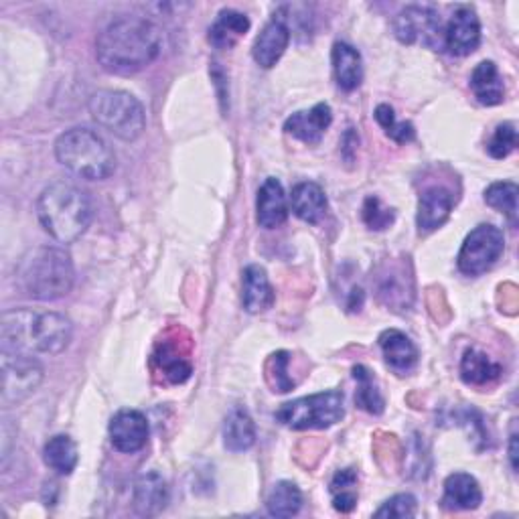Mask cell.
Listing matches in <instances>:
<instances>
[{
	"instance_id": "1",
	"label": "cell",
	"mask_w": 519,
	"mask_h": 519,
	"mask_svg": "<svg viewBox=\"0 0 519 519\" xmlns=\"http://www.w3.org/2000/svg\"><path fill=\"white\" fill-rule=\"evenodd\" d=\"M163 49L161 29L142 17H122L110 23L96 41L100 65L114 76H132L151 65Z\"/></svg>"
},
{
	"instance_id": "2",
	"label": "cell",
	"mask_w": 519,
	"mask_h": 519,
	"mask_svg": "<svg viewBox=\"0 0 519 519\" xmlns=\"http://www.w3.org/2000/svg\"><path fill=\"white\" fill-rule=\"evenodd\" d=\"M71 337V321L53 311L15 309L7 311L0 321L3 351L9 353L57 355L67 349Z\"/></svg>"
},
{
	"instance_id": "3",
	"label": "cell",
	"mask_w": 519,
	"mask_h": 519,
	"mask_svg": "<svg viewBox=\"0 0 519 519\" xmlns=\"http://www.w3.org/2000/svg\"><path fill=\"white\" fill-rule=\"evenodd\" d=\"M37 215L43 230L55 242L71 244L88 232L94 209L86 191L71 183L57 181L39 195Z\"/></svg>"
},
{
	"instance_id": "4",
	"label": "cell",
	"mask_w": 519,
	"mask_h": 519,
	"mask_svg": "<svg viewBox=\"0 0 519 519\" xmlns=\"http://www.w3.org/2000/svg\"><path fill=\"white\" fill-rule=\"evenodd\" d=\"M76 270L71 256L53 246L27 252L19 264V282L35 301H57L73 288Z\"/></svg>"
},
{
	"instance_id": "5",
	"label": "cell",
	"mask_w": 519,
	"mask_h": 519,
	"mask_svg": "<svg viewBox=\"0 0 519 519\" xmlns=\"http://www.w3.org/2000/svg\"><path fill=\"white\" fill-rule=\"evenodd\" d=\"M55 157L69 173L88 181H104L116 171V155L90 128H69L55 142Z\"/></svg>"
},
{
	"instance_id": "6",
	"label": "cell",
	"mask_w": 519,
	"mask_h": 519,
	"mask_svg": "<svg viewBox=\"0 0 519 519\" xmlns=\"http://www.w3.org/2000/svg\"><path fill=\"white\" fill-rule=\"evenodd\" d=\"M92 118L120 140L132 142L146 128V114L142 104L122 90H100L90 98Z\"/></svg>"
},
{
	"instance_id": "7",
	"label": "cell",
	"mask_w": 519,
	"mask_h": 519,
	"mask_svg": "<svg viewBox=\"0 0 519 519\" xmlns=\"http://www.w3.org/2000/svg\"><path fill=\"white\" fill-rule=\"evenodd\" d=\"M343 414V394L337 390H327L282 404L276 410V420L292 430H325L337 424Z\"/></svg>"
},
{
	"instance_id": "8",
	"label": "cell",
	"mask_w": 519,
	"mask_h": 519,
	"mask_svg": "<svg viewBox=\"0 0 519 519\" xmlns=\"http://www.w3.org/2000/svg\"><path fill=\"white\" fill-rule=\"evenodd\" d=\"M43 382V365L29 353L3 351V404L27 400Z\"/></svg>"
},
{
	"instance_id": "9",
	"label": "cell",
	"mask_w": 519,
	"mask_h": 519,
	"mask_svg": "<svg viewBox=\"0 0 519 519\" xmlns=\"http://www.w3.org/2000/svg\"><path fill=\"white\" fill-rule=\"evenodd\" d=\"M505 236L491 224L477 226L463 242L457 264L467 276H479L487 272L503 254Z\"/></svg>"
},
{
	"instance_id": "10",
	"label": "cell",
	"mask_w": 519,
	"mask_h": 519,
	"mask_svg": "<svg viewBox=\"0 0 519 519\" xmlns=\"http://www.w3.org/2000/svg\"><path fill=\"white\" fill-rule=\"evenodd\" d=\"M394 33L406 45L420 43L432 49H438L444 37L440 15L432 7H418V5L406 7L394 19Z\"/></svg>"
},
{
	"instance_id": "11",
	"label": "cell",
	"mask_w": 519,
	"mask_h": 519,
	"mask_svg": "<svg viewBox=\"0 0 519 519\" xmlns=\"http://www.w3.org/2000/svg\"><path fill=\"white\" fill-rule=\"evenodd\" d=\"M378 299L394 309L408 311L414 303V278L412 272H406L404 264H388L376 276Z\"/></svg>"
},
{
	"instance_id": "12",
	"label": "cell",
	"mask_w": 519,
	"mask_h": 519,
	"mask_svg": "<svg viewBox=\"0 0 519 519\" xmlns=\"http://www.w3.org/2000/svg\"><path fill=\"white\" fill-rule=\"evenodd\" d=\"M481 43V23L471 7H459L447 29H444L442 45L444 49H449V53L457 57H467L471 55Z\"/></svg>"
},
{
	"instance_id": "13",
	"label": "cell",
	"mask_w": 519,
	"mask_h": 519,
	"mask_svg": "<svg viewBox=\"0 0 519 519\" xmlns=\"http://www.w3.org/2000/svg\"><path fill=\"white\" fill-rule=\"evenodd\" d=\"M112 447L120 453L132 455L144 449L148 440V420L138 410H120L108 426Z\"/></svg>"
},
{
	"instance_id": "14",
	"label": "cell",
	"mask_w": 519,
	"mask_h": 519,
	"mask_svg": "<svg viewBox=\"0 0 519 519\" xmlns=\"http://www.w3.org/2000/svg\"><path fill=\"white\" fill-rule=\"evenodd\" d=\"M453 205H455V197L447 187H440V185L428 187L418 199V213H416L418 230L428 234L447 224Z\"/></svg>"
},
{
	"instance_id": "15",
	"label": "cell",
	"mask_w": 519,
	"mask_h": 519,
	"mask_svg": "<svg viewBox=\"0 0 519 519\" xmlns=\"http://www.w3.org/2000/svg\"><path fill=\"white\" fill-rule=\"evenodd\" d=\"M288 43H290V27L284 17L274 15V19L266 23L262 33L254 41V49H252L254 61L264 69L274 67L284 55V51L288 49Z\"/></svg>"
},
{
	"instance_id": "16",
	"label": "cell",
	"mask_w": 519,
	"mask_h": 519,
	"mask_svg": "<svg viewBox=\"0 0 519 519\" xmlns=\"http://www.w3.org/2000/svg\"><path fill=\"white\" fill-rule=\"evenodd\" d=\"M256 219L264 230H276L288 219V199L282 183L274 177H268L258 189Z\"/></svg>"
},
{
	"instance_id": "17",
	"label": "cell",
	"mask_w": 519,
	"mask_h": 519,
	"mask_svg": "<svg viewBox=\"0 0 519 519\" xmlns=\"http://www.w3.org/2000/svg\"><path fill=\"white\" fill-rule=\"evenodd\" d=\"M331 122H333V112H331L329 104L321 102V104L313 106L311 110H303V112L292 114L284 122V130L290 136L299 138L307 144H317L325 136Z\"/></svg>"
},
{
	"instance_id": "18",
	"label": "cell",
	"mask_w": 519,
	"mask_h": 519,
	"mask_svg": "<svg viewBox=\"0 0 519 519\" xmlns=\"http://www.w3.org/2000/svg\"><path fill=\"white\" fill-rule=\"evenodd\" d=\"M274 288L268 280V274L262 266L252 264L242 274V303L244 309L252 315L264 313L274 305Z\"/></svg>"
},
{
	"instance_id": "19",
	"label": "cell",
	"mask_w": 519,
	"mask_h": 519,
	"mask_svg": "<svg viewBox=\"0 0 519 519\" xmlns=\"http://www.w3.org/2000/svg\"><path fill=\"white\" fill-rule=\"evenodd\" d=\"M380 347L384 353L386 363L398 374H408L418 363V349L412 343V339L398 331V329H388L380 335Z\"/></svg>"
},
{
	"instance_id": "20",
	"label": "cell",
	"mask_w": 519,
	"mask_h": 519,
	"mask_svg": "<svg viewBox=\"0 0 519 519\" xmlns=\"http://www.w3.org/2000/svg\"><path fill=\"white\" fill-rule=\"evenodd\" d=\"M331 61H333V73L337 86L345 92H353L361 86L363 82V63L361 55L355 47L349 43L337 41L331 51Z\"/></svg>"
},
{
	"instance_id": "21",
	"label": "cell",
	"mask_w": 519,
	"mask_h": 519,
	"mask_svg": "<svg viewBox=\"0 0 519 519\" xmlns=\"http://www.w3.org/2000/svg\"><path fill=\"white\" fill-rule=\"evenodd\" d=\"M483 501L481 487L477 479L469 473H453L444 481V497L442 503L455 511H471L477 509Z\"/></svg>"
},
{
	"instance_id": "22",
	"label": "cell",
	"mask_w": 519,
	"mask_h": 519,
	"mask_svg": "<svg viewBox=\"0 0 519 519\" xmlns=\"http://www.w3.org/2000/svg\"><path fill=\"white\" fill-rule=\"evenodd\" d=\"M169 489L159 473H146L134 485V509L140 515H157L167 507Z\"/></svg>"
},
{
	"instance_id": "23",
	"label": "cell",
	"mask_w": 519,
	"mask_h": 519,
	"mask_svg": "<svg viewBox=\"0 0 519 519\" xmlns=\"http://www.w3.org/2000/svg\"><path fill=\"white\" fill-rule=\"evenodd\" d=\"M250 31V19L234 9H224L209 29V43L215 49H232Z\"/></svg>"
},
{
	"instance_id": "24",
	"label": "cell",
	"mask_w": 519,
	"mask_h": 519,
	"mask_svg": "<svg viewBox=\"0 0 519 519\" xmlns=\"http://www.w3.org/2000/svg\"><path fill=\"white\" fill-rule=\"evenodd\" d=\"M290 203H292L294 215L307 221V224H317V221H321L327 211L325 191L321 189V185H317L313 181L296 185L292 189Z\"/></svg>"
},
{
	"instance_id": "25",
	"label": "cell",
	"mask_w": 519,
	"mask_h": 519,
	"mask_svg": "<svg viewBox=\"0 0 519 519\" xmlns=\"http://www.w3.org/2000/svg\"><path fill=\"white\" fill-rule=\"evenodd\" d=\"M256 442V424L250 412L242 406H236L224 422V444L232 453H244L254 447Z\"/></svg>"
},
{
	"instance_id": "26",
	"label": "cell",
	"mask_w": 519,
	"mask_h": 519,
	"mask_svg": "<svg viewBox=\"0 0 519 519\" xmlns=\"http://www.w3.org/2000/svg\"><path fill=\"white\" fill-rule=\"evenodd\" d=\"M471 90L479 104L497 106L505 100V86L493 61H481L471 73Z\"/></svg>"
},
{
	"instance_id": "27",
	"label": "cell",
	"mask_w": 519,
	"mask_h": 519,
	"mask_svg": "<svg viewBox=\"0 0 519 519\" xmlns=\"http://www.w3.org/2000/svg\"><path fill=\"white\" fill-rule=\"evenodd\" d=\"M503 369L487 353L479 349H467L461 361V378L469 386H487L499 380Z\"/></svg>"
},
{
	"instance_id": "28",
	"label": "cell",
	"mask_w": 519,
	"mask_h": 519,
	"mask_svg": "<svg viewBox=\"0 0 519 519\" xmlns=\"http://www.w3.org/2000/svg\"><path fill=\"white\" fill-rule=\"evenodd\" d=\"M43 461L49 469H53L59 475H71L78 467L80 455L78 444L73 442L67 434H57L49 438L43 449Z\"/></svg>"
},
{
	"instance_id": "29",
	"label": "cell",
	"mask_w": 519,
	"mask_h": 519,
	"mask_svg": "<svg viewBox=\"0 0 519 519\" xmlns=\"http://www.w3.org/2000/svg\"><path fill=\"white\" fill-rule=\"evenodd\" d=\"M353 378L357 382V392H355V402L359 408H363L369 414H382L386 408L384 396L378 388V382L374 374L369 372L365 365H355L353 367Z\"/></svg>"
},
{
	"instance_id": "30",
	"label": "cell",
	"mask_w": 519,
	"mask_h": 519,
	"mask_svg": "<svg viewBox=\"0 0 519 519\" xmlns=\"http://www.w3.org/2000/svg\"><path fill=\"white\" fill-rule=\"evenodd\" d=\"M303 507V493L292 481H278L266 499V509L272 517H292Z\"/></svg>"
},
{
	"instance_id": "31",
	"label": "cell",
	"mask_w": 519,
	"mask_h": 519,
	"mask_svg": "<svg viewBox=\"0 0 519 519\" xmlns=\"http://www.w3.org/2000/svg\"><path fill=\"white\" fill-rule=\"evenodd\" d=\"M155 359L159 361L161 369L165 378L171 382V384H183L191 378L193 374V365L187 357L181 355V351H177V347L165 343L163 347H159Z\"/></svg>"
},
{
	"instance_id": "32",
	"label": "cell",
	"mask_w": 519,
	"mask_h": 519,
	"mask_svg": "<svg viewBox=\"0 0 519 519\" xmlns=\"http://www.w3.org/2000/svg\"><path fill=\"white\" fill-rule=\"evenodd\" d=\"M517 195L519 189L511 181H499L487 187L485 203L497 211H501L511 224H517Z\"/></svg>"
},
{
	"instance_id": "33",
	"label": "cell",
	"mask_w": 519,
	"mask_h": 519,
	"mask_svg": "<svg viewBox=\"0 0 519 519\" xmlns=\"http://www.w3.org/2000/svg\"><path fill=\"white\" fill-rule=\"evenodd\" d=\"M374 116H376L378 124L384 128L386 136L392 138L394 142L406 144V142H412V140H414V136H416L414 126H412L410 122H398L394 110H392L388 104H380V106L376 108V114H374Z\"/></svg>"
},
{
	"instance_id": "34",
	"label": "cell",
	"mask_w": 519,
	"mask_h": 519,
	"mask_svg": "<svg viewBox=\"0 0 519 519\" xmlns=\"http://www.w3.org/2000/svg\"><path fill=\"white\" fill-rule=\"evenodd\" d=\"M363 221L369 230L384 232L396 221V213L394 209L386 207L378 197H367L363 203Z\"/></svg>"
},
{
	"instance_id": "35",
	"label": "cell",
	"mask_w": 519,
	"mask_h": 519,
	"mask_svg": "<svg viewBox=\"0 0 519 519\" xmlns=\"http://www.w3.org/2000/svg\"><path fill=\"white\" fill-rule=\"evenodd\" d=\"M517 146V130H515V124L511 122H503L495 128L489 144H487V153L493 157V159H505L509 157Z\"/></svg>"
},
{
	"instance_id": "36",
	"label": "cell",
	"mask_w": 519,
	"mask_h": 519,
	"mask_svg": "<svg viewBox=\"0 0 519 519\" xmlns=\"http://www.w3.org/2000/svg\"><path fill=\"white\" fill-rule=\"evenodd\" d=\"M416 497L410 493H400L390 497L374 515L376 517H392V519H408L416 515Z\"/></svg>"
},
{
	"instance_id": "37",
	"label": "cell",
	"mask_w": 519,
	"mask_h": 519,
	"mask_svg": "<svg viewBox=\"0 0 519 519\" xmlns=\"http://www.w3.org/2000/svg\"><path fill=\"white\" fill-rule=\"evenodd\" d=\"M288 361H290L288 351H278L270 357V384L274 392L284 394L294 388V382L288 376Z\"/></svg>"
},
{
	"instance_id": "38",
	"label": "cell",
	"mask_w": 519,
	"mask_h": 519,
	"mask_svg": "<svg viewBox=\"0 0 519 519\" xmlns=\"http://www.w3.org/2000/svg\"><path fill=\"white\" fill-rule=\"evenodd\" d=\"M357 485V473L353 469H343L339 471L333 481H331V493H345V491H355L353 487Z\"/></svg>"
},
{
	"instance_id": "39",
	"label": "cell",
	"mask_w": 519,
	"mask_h": 519,
	"mask_svg": "<svg viewBox=\"0 0 519 519\" xmlns=\"http://www.w3.org/2000/svg\"><path fill=\"white\" fill-rule=\"evenodd\" d=\"M333 505L341 513H349L357 505V493L355 491H345V493H335L333 495Z\"/></svg>"
},
{
	"instance_id": "40",
	"label": "cell",
	"mask_w": 519,
	"mask_h": 519,
	"mask_svg": "<svg viewBox=\"0 0 519 519\" xmlns=\"http://www.w3.org/2000/svg\"><path fill=\"white\" fill-rule=\"evenodd\" d=\"M509 461H511V469L517 471V434L515 432L511 434V440H509Z\"/></svg>"
}]
</instances>
